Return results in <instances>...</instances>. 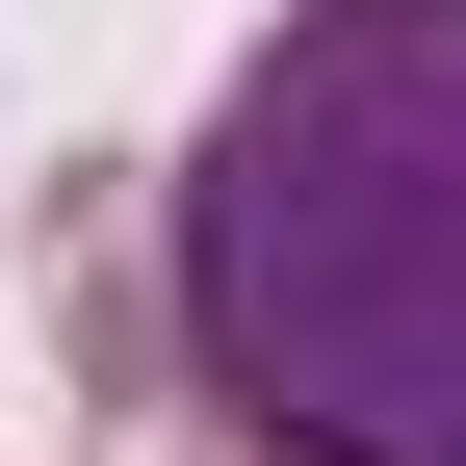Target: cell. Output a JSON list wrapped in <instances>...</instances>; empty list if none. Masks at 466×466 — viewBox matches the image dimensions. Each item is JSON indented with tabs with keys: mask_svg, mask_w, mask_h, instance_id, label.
Returning a JSON list of instances; mask_svg holds the SVG:
<instances>
[{
	"mask_svg": "<svg viewBox=\"0 0 466 466\" xmlns=\"http://www.w3.org/2000/svg\"><path fill=\"white\" fill-rule=\"evenodd\" d=\"M182 389L285 466H466V0H285L156 156Z\"/></svg>",
	"mask_w": 466,
	"mask_h": 466,
	"instance_id": "cell-1",
	"label": "cell"
},
{
	"mask_svg": "<svg viewBox=\"0 0 466 466\" xmlns=\"http://www.w3.org/2000/svg\"><path fill=\"white\" fill-rule=\"evenodd\" d=\"M26 285H52V337H78L104 415H156V389H182V285H156V182H130V156H78V182H52Z\"/></svg>",
	"mask_w": 466,
	"mask_h": 466,
	"instance_id": "cell-2",
	"label": "cell"
},
{
	"mask_svg": "<svg viewBox=\"0 0 466 466\" xmlns=\"http://www.w3.org/2000/svg\"><path fill=\"white\" fill-rule=\"evenodd\" d=\"M156 466H285V441H233L208 389H156Z\"/></svg>",
	"mask_w": 466,
	"mask_h": 466,
	"instance_id": "cell-3",
	"label": "cell"
}]
</instances>
